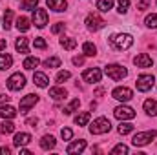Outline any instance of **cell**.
Wrapping results in <instances>:
<instances>
[{
  "label": "cell",
  "instance_id": "cell-37",
  "mask_svg": "<svg viewBox=\"0 0 157 155\" xmlns=\"http://www.w3.org/2000/svg\"><path fill=\"white\" fill-rule=\"evenodd\" d=\"M60 135H62L64 141H70V139L73 137V131H71L70 128H62V130H60Z\"/></svg>",
  "mask_w": 157,
  "mask_h": 155
},
{
  "label": "cell",
  "instance_id": "cell-34",
  "mask_svg": "<svg viewBox=\"0 0 157 155\" xmlns=\"http://www.w3.org/2000/svg\"><path fill=\"white\" fill-rule=\"evenodd\" d=\"M130 131H133V124H130V122H121L119 124V133L121 135H128Z\"/></svg>",
  "mask_w": 157,
  "mask_h": 155
},
{
  "label": "cell",
  "instance_id": "cell-44",
  "mask_svg": "<svg viewBox=\"0 0 157 155\" xmlns=\"http://www.w3.org/2000/svg\"><path fill=\"white\" fill-rule=\"evenodd\" d=\"M73 64H75V66H82V64H84V57H75V59H73Z\"/></svg>",
  "mask_w": 157,
  "mask_h": 155
},
{
  "label": "cell",
  "instance_id": "cell-29",
  "mask_svg": "<svg viewBox=\"0 0 157 155\" xmlns=\"http://www.w3.org/2000/svg\"><path fill=\"white\" fill-rule=\"evenodd\" d=\"M112 7H113V0H99L97 2V9H101L104 13H108Z\"/></svg>",
  "mask_w": 157,
  "mask_h": 155
},
{
  "label": "cell",
  "instance_id": "cell-35",
  "mask_svg": "<svg viewBox=\"0 0 157 155\" xmlns=\"http://www.w3.org/2000/svg\"><path fill=\"white\" fill-rule=\"evenodd\" d=\"M144 22H146V26H148V28H152V29H155V28H157V15H155V13H152V15H148Z\"/></svg>",
  "mask_w": 157,
  "mask_h": 155
},
{
  "label": "cell",
  "instance_id": "cell-7",
  "mask_svg": "<svg viewBox=\"0 0 157 155\" xmlns=\"http://www.w3.org/2000/svg\"><path fill=\"white\" fill-rule=\"evenodd\" d=\"M154 82H155L154 75H141V77L137 78L135 86H137V89H139V91H143V93H144V91H150V89H152Z\"/></svg>",
  "mask_w": 157,
  "mask_h": 155
},
{
  "label": "cell",
  "instance_id": "cell-48",
  "mask_svg": "<svg viewBox=\"0 0 157 155\" xmlns=\"http://www.w3.org/2000/svg\"><path fill=\"white\" fill-rule=\"evenodd\" d=\"M6 46H7V42H6L4 39H0V51H2V49H6Z\"/></svg>",
  "mask_w": 157,
  "mask_h": 155
},
{
  "label": "cell",
  "instance_id": "cell-26",
  "mask_svg": "<svg viewBox=\"0 0 157 155\" xmlns=\"http://www.w3.org/2000/svg\"><path fill=\"white\" fill-rule=\"evenodd\" d=\"M82 51H84L86 57H93V55L97 53V47H95L91 42H84V44H82Z\"/></svg>",
  "mask_w": 157,
  "mask_h": 155
},
{
  "label": "cell",
  "instance_id": "cell-31",
  "mask_svg": "<svg viewBox=\"0 0 157 155\" xmlns=\"http://www.w3.org/2000/svg\"><path fill=\"white\" fill-rule=\"evenodd\" d=\"M13 22V9H6L4 13V29H9Z\"/></svg>",
  "mask_w": 157,
  "mask_h": 155
},
{
  "label": "cell",
  "instance_id": "cell-6",
  "mask_svg": "<svg viewBox=\"0 0 157 155\" xmlns=\"http://www.w3.org/2000/svg\"><path fill=\"white\" fill-rule=\"evenodd\" d=\"M37 100H39V95H33V93L26 95V97L20 100V106H18V108H20V113H22V115H26V113H28V112L37 104Z\"/></svg>",
  "mask_w": 157,
  "mask_h": 155
},
{
  "label": "cell",
  "instance_id": "cell-14",
  "mask_svg": "<svg viewBox=\"0 0 157 155\" xmlns=\"http://www.w3.org/2000/svg\"><path fill=\"white\" fill-rule=\"evenodd\" d=\"M29 142H31V135H29V133H17L15 139H13V144H15L17 148H22V146H26V144H29Z\"/></svg>",
  "mask_w": 157,
  "mask_h": 155
},
{
  "label": "cell",
  "instance_id": "cell-41",
  "mask_svg": "<svg viewBox=\"0 0 157 155\" xmlns=\"http://www.w3.org/2000/svg\"><path fill=\"white\" fill-rule=\"evenodd\" d=\"M33 44H35V47H39V49H44V47H46V46H48V44H46V40L44 39H35V42H33Z\"/></svg>",
  "mask_w": 157,
  "mask_h": 155
},
{
  "label": "cell",
  "instance_id": "cell-43",
  "mask_svg": "<svg viewBox=\"0 0 157 155\" xmlns=\"http://www.w3.org/2000/svg\"><path fill=\"white\" fill-rule=\"evenodd\" d=\"M62 29H64V24H62V22H59V24H55V26L51 28V33H60Z\"/></svg>",
  "mask_w": 157,
  "mask_h": 155
},
{
  "label": "cell",
  "instance_id": "cell-18",
  "mask_svg": "<svg viewBox=\"0 0 157 155\" xmlns=\"http://www.w3.org/2000/svg\"><path fill=\"white\" fill-rule=\"evenodd\" d=\"M55 144H57V141H55V137H51V135H44V137L40 139V148H42V150H53Z\"/></svg>",
  "mask_w": 157,
  "mask_h": 155
},
{
  "label": "cell",
  "instance_id": "cell-21",
  "mask_svg": "<svg viewBox=\"0 0 157 155\" xmlns=\"http://www.w3.org/2000/svg\"><path fill=\"white\" fill-rule=\"evenodd\" d=\"M15 49H17L18 53H29V47H28V39H26V37L17 39V42H15Z\"/></svg>",
  "mask_w": 157,
  "mask_h": 155
},
{
  "label": "cell",
  "instance_id": "cell-45",
  "mask_svg": "<svg viewBox=\"0 0 157 155\" xmlns=\"http://www.w3.org/2000/svg\"><path fill=\"white\" fill-rule=\"evenodd\" d=\"M26 124H29L31 128H35V126L39 124V120H37V119H28V120H26Z\"/></svg>",
  "mask_w": 157,
  "mask_h": 155
},
{
  "label": "cell",
  "instance_id": "cell-23",
  "mask_svg": "<svg viewBox=\"0 0 157 155\" xmlns=\"http://www.w3.org/2000/svg\"><path fill=\"white\" fill-rule=\"evenodd\" d=\"M13 66V57L11 55H0V70H9Z\"/></svg>",
  "mask_w": 157,
  "mask_h": 155
},
{
  "label": "cell",
  "instance_id": "cell-11",
  "mask_svg": "<svg viewBox=\"0 0 157 155\" xmlns=\"http://www.w3.org/2000/svg\"><path fill=\"white\" fill-rule=\"evenodd\" d=\"M112 97L117 99V100H121V102H128V100L133 97V91H132L130 88H115L113 93H112Z\"/></svg>",
  "mask_w": 157,
  "mask_h": 155
},
{
  "label": "cell",
  "instance_id": "cell-13",
  "mask_svg": "<svg viewBox=\"0 0 157 155\" xmlns=\"http://www.w3.org/2000/svg\"><path fill=\"white\" fill-rule=\"evenodd\" d=\"M133 62H135L137 68H150L152 66V57L146 55V53H141V55H137L133 59Z\"/></svg>",
  "mask_w": 157,
  "mask_h": 155
},
{
  "label": "cell",
  "instance_id": "cell-39",
  "mask_svg": "<svg viewBox=\"0 0 157 155\" xmlns=\"http://www.w3.org/2000/svg\"><path fill=\"white\" fill-rule=\"evenodd\" d=\"M37 4H39V0H26L22 7H24V9H28V11H31V9H35V7H37Z\"/></svg>",
  "mask_w": 157,
  "mask_h": 155
},
{
  "label": "cell",
  "instance_id": "cell-16",
  "mask_svg": "<svg viewBox=\"0 0 157 155\" xmlns=\"http://www.w3.org/2000/svg\"><path fill=\"white\" fill-rule=\"evenodd\" d=\"M84 148H86V141H75V142H71L68 148H66V152L68 153H80V152H84Z\"/></svg>",
  "mask_w": 157,
  "mask_h": 155
},
{
  "label": "cell",
  "instance_id": "cell-32",
  "mask_svg": "<svg viewBox=\"0 0 157 155\" xmlns=\"http://www.w3.org/2000/svg\"><path fill=\"white\" fill-rule=\"evenodd\" d=\"M60 46L64 47V49H73V47H77V40L75 39H60Z\"/></svg>",
  "mask_w": 157,
  "mask_h": 155
},
{
  "label": "cell",
  "instance_id": "cell-40",
  "mask_svg": "<svg viewBox=\"0 0 157 155\" xmlns=\"http://www.w3.org/2000/svg\"><path fill=\"white\" fill-rule=\"evenodd\" d=\"M71 77V73L70 71H59V75H57V82H64V80H68V78Z\"/></svg>",
  "mask_w": 157,
  "mask_h": 155
},
{
  "label": "cell",
  "instance_id": "cell-3",
  "mask_svg": "<svg viewBox=\"0 0 157 155\" xmlns=\"http://www.w3.org/2000/svg\"><path fill=\"white\" fill-rule=\"evenodd\" d=\"M155 135H157L155 130L135 133V135H133V139H132V144H133V146H146L148 142H152V141L155 139Z\"/></svg>",
  "mask_w": 157,
  "mask_h": 155
},
{
  "label": "cell",
  "instance_id": "cell-12",
  "mask_svg": "<svg viewBox=\"0 0 157 155\" xmlns=\"http://www.w3.org/2000/svg\"><path fill=\"white\" fill-rule=\"evenodd\" d=\"M33 22L37 28H44L48 24V11L42 9V7H37L35 13H33Z\"/></svg>",
  "mask_w": 157,
  "mask_h": 155
},
{
  "label": "cell",
  "instance_id": "cell-15",
  "mask_svg": "<svg viewBox=\"0 0 157 155\" xmlns=\"http://www.w3.org/2000/svg\"><path fill=\"white\" fill-rule=\"evenodd\" d=\"M46 2H48V7L53 9V11H57V13H60V11H64L68 7L66 0H46Z\"/></svg>",
  "mask_w": 157,
  "mask_h": 155
},
{
  "label": "cell",
  "instance_id": "cell-4",
  "mask_svg": "<svg viewBox=\"0 0 157 155\" xmlns=\"http://www.w3.org/2000/svg\"><path fill=\"white\" fill-rule=\"evenodd\" d=\"M104 73L112 78V80H122V78L128 75L126 68H122V66H119V64H110V66H106Z\"/></svg>",
  "mask_w": 157,
  "mask_h": 155
},
{
  "label": "cell",
  "instance_id": "cell-36",
  "mask_svg": "<svg viewBox=\"0 0 157 155\" xmlns=\"http://www.w3.org/2000/svg\"><path fill=\"white\" fill-rule=\"evenodd\" d=\"M112 153H113V155H121V153L126 155V153H128V146H126V144H117V146L112 150Z\"/></svg>",
  "mask_w": 157,
  "mask_h": 155
},
{
  "label": "cell",
  "instance_id": "cell-20",
  "mask_svg": "<svg viewBox=\"0 0 157 155\" xmlns=\"http://www.w3.org/2000/svg\"><path fill=\"white\" fill-rule=\"evenodd\" d=\"M66 95H68V91H66L64 88H51V89H49V97L55 99V100H62Z\"/></svg>",
  "mask_w": 157,
  "mask_h": 155
},
{
  "label": "cell",
  "instance_id": "cell-8",
  "mask_svg": "<svg viewBox=\"0 0 157 155\" xmlns=\"http://www.w3.org/2000/svg\"><path fill=\"white\" fill-rule=\"evenodd\" d=\"M113 115L117 117L119 120H132V119H135V112L128 106H117L113 110Z\"/></svg>",
  "mask_w": 157,
  "mask_h": 155
},
{
  "label": "cell",
  "instance_id": "cell-22",
  "mask_svg": "<svg viewBox=\"0 0 157 155\" xmlns=\"http://www.w3.org/2000/svg\"><path fill=\"white\" fill-rule=\"evenodd\" d=\"M0 117L2 119H13V117H17V110L13 106H2L0 108Z\"/></svg>",
  "mask_w": 157,
  "mask_h": 155
},
{
  "label": "cell",
  "instance_id": "cell-2",
  "mask_svg": "<svg viewBox=\"0 0 157 155\" xmlns=\"http://www.w3.org/2000/svg\"><path fill=\"white\" fill-rule=\"evenodd\" d=\"M110 130H112V124H110V120L104 119V117H99V119L93 120V124L90 126V131H91L93 135H102V133H108Z\"/></svg>",
  "mask_w": 157,
  "mask_h": 155
},
{
  "label": "cell",
  "instance_id": "cell-38",
  "mask_svg": "<svg viewBox=\"0 0 157 155\" xmlns=\"http://www.w3.org/2000/svg\"><path fill=\"white\" fill-rule=\"evenodd\" d=\"M130 7V0H119V13H126Z\"/></svg>",
  "mask_w": 157,
  "mask_h": 155
},
{
  "label": "cell",
  "instance_id": "cell-27",
  "mask_svg": "<svg viewBox=\"0 0 157 155\" xmlns=\"http://www.w3.org/2000/svg\"><path fill=\"white\" fill-rule=\"evenodd\" d=\"M78 106H80V100H78V99H73V100L70 102V106H66L62 112H64V115H71L75 110H78Z\"/></svg>",
  "mask_w": 157,
  "mask_h": 155
},
{
  "label": "cell",
  "instance_id": "cell-10",
  "mask_svg": "<svg viewBox=\"0 0 157 155\" xmlns=\"http://www.w3.org/2000/svg\"><path fill=\"white\" fill-rule=\"evenodd\" d=\"M86 26L90 28V29H93V31H97V29H102L104 26H106V22L99 17V15H95V13H91V15H88V18H86Z\"/></svg>",
  "mask_w": 157,
  "mask_h": 155
},
{
  "label": "cell",
  "instance_id": "cell-19",
  "mask_svg": "<svg viewBox=\"0 0 157 155\" xmlns=\"http://www.w3.org/2000/svg\"><path fill=\"white\" fill-rule=\"evenodd\" d=\"M143 108H144V112H146L148 115H152V117L157 115V100H154V99H148V100H144Z\"/></svg>",
  "mask_w": 157,
  "mask_h": 155
},
{
  "label": "cell",
  "instance_id": "cell-47",
  "mask_svg": "<svg viewBox=\"0 0 157 155\" xmlns=\"http://www.w3.org/2000/svg\"><path fill=\"white\" fill-rule=\"evenodd\" d=\"M9 152H11V150H9V148H6V146H2V148H0V155H9Z\"/></svg>",
  "mask_w": 157,
  "mask_h": 155
},
{
  "label": "cell",
  "instance_id": "cell-46",
  "mask_svg": "<svg viewBox=\"0 0 157 155\" xmlns=\"http://www.w3.org/2000/svg\"><path fill=\"white\" fill-rule=\"evenodd\" d=\"M9 99H11L9 95H4V93H2V95H0V104H4V102H9Z\"/></svg>",
  "mask_w": 157,
  "mask_h": 155
},
{
  "label": "cell",
  "instance_id": "cell-42",
  "mask_svg": "<svg viewBox=\"0 0 157 155\" xmlns=\"http://www.w3.org/2000/svg\"><path fill=\"white\" fill-rule=\"evenodd\" d=\"M150 7V0H141L139 4H137V9H141V11H144V9H148Z\"/></svg>",
  "mask_w": 157,
  "mask_h": 155
},
{
  "label": "cell",
  "instance_id": "cell-25",
  "mask_svg": "<svg viewBox=\"0 0 157 155\" xmlns=\"http://www.w3.org/2000/svg\"><path fill=\"white\" fill-rule=\"evenodd\" d=\"M39 64H40V60L37 59V57H28V59L24 60V64H22V66H24L26 70H35Z\"/></svg>",
  "mask_w": 157,
  "mask_h": 155
},
{
  "label": "cell",
  "instance_id": "cell-30",
  "mask_svg": "<svg viewBox=\"0 0 157 155\" xmlns=\"http://www.w3.org/2000/svg\"><path fill=\"white\" fill-rule=\"evenodd\" d=\"M88 120H90V113L88 112H82V113H78L75 117V124H78V126H86Z\"/></svg>",
  "mask_w": 157,
  "mask_h": 155
},
{
  "label": "cell",
  "instance_id": "cell-17",
  "mask_svg": "<svg viewBox=\"0 0 157 155\" xmlns=\"http://www.w3.org/2000/svg\"><path fill=\"white\" fill-rule=\"evenodd\" d=\"M33 82L39 86V88H46L48 84H49V78L46 73H42V71H35V75H33Z\"/></svg>",
  "mask_w": 157,
  "mask_h": 155
},
{
  "label": "cell",
  "instance_id": "cell-33",
  "mask_svg": "<svg viewBox=\"0 0 157 155\" xmlns=\"http://www.w3.org/2000/svg\"><path fill=\"white\" fill-rule=\"evenodd\" d=\"M44 66H46V68H60V59H59V57L46 59V60H44Z\"/></svg>",
  "mask_w": 157,
  "mask_h": 155
},
{
  "label": "cell",
  "instance_id": "cell-9",
  "mask_svg": "<svg viewBox=\"0 0 157 155\" xmlns=\"http://www.w3.org/2000/svg\"><path fill=\"white\" fill-rule=\"evenodd\" d=\"M101 77H102V71L99 68H91V70H86L82 73V80L84 82H90V84H95V82H101Z\"/></svg>",
  "mask_w": 157,
  "mask_h": 155
},
{
  "label": "cell",
  "instance_id": "cell-28",
  "mask_svg": "<svg viewBox=\"0 0 157 155\" xmlns=\"http://www.w3.org/2000/svg\"><path fill=\"white\" fill-rule=\"evenodd\" d=\"M13 131H15V124H13V122H9V120H4V122L0 124V133L7 135V133H13Z\"/></svg>",
  "mask_w": 157,
  "mask_h": 155
},
{
  "label": "cell",
  "instance_id": "cell-24",
  "mask_svg": "<svg viewBox=\"0 0 157 155\" xmlns=\"http://www.w3.org/2000/svg\"><path fill=\"white\" fill-rule=\"evenodd\" d=\"M17 29L22 31V33H26V31L29 29V20H28L26 17H18V18H17Z\"/></svg>",
  "mask_w": 157,
  "mask_h": 155
},
{
  "label": "cell",
  "instance_id": "cell-1",
  "mask_svg": "<svg viewBox=\"0 0 157 155\" xmlns=\"http://www.w3.org/2000/svg\"><path fill=\"white\" fill-rule=\"evenodd\" d=\"M110 44H112L115 49H119V51H124V49L132 47L133 39H132V35H128V33H117V35L110 37Z\"/></svg>",
  "mask_w": 157,
  "mask_h": 155
},
{
  "label": "cell",
  "instance_id": "cell-5",
  "mask_svg": "<svg viewBox=\"0 0 157 155\" xmlns=\"http://www.w3.org/2000/svg\"><path fill=\"white\" fill-rule=\"evenodd\" d=\"M7 88L11 89V91H20L24 86H26V77L22 75V73H15V75H11V77L7 78Z\"/></svg>",
  "mask_w": 157,
  "mask_h": 155
}]
</instances>
